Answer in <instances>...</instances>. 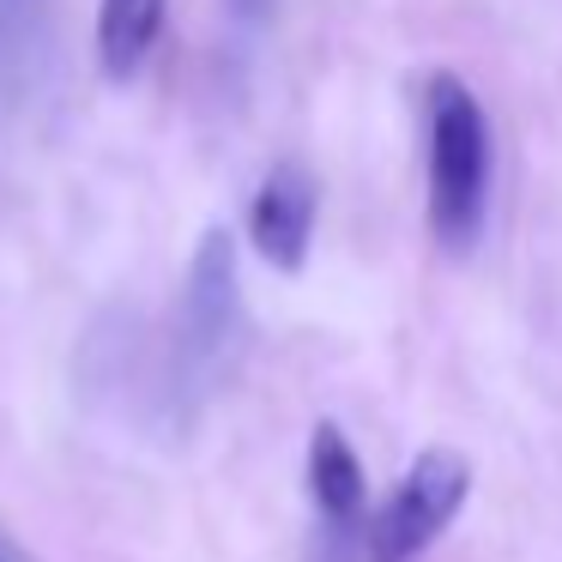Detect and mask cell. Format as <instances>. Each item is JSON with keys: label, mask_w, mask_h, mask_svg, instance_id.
<instances>
[{"label": "cell", "mask_w": 562, "mask_h": 562, "mask_svg": "<svg viewBox=\"0 0 562 562\" xmlns=\"http://www.w3.org/2000/svg\"><path fill=\"white\" fill-rule=\"evenodd\" d=\"M424 194L441 248H472L490 212V115L460 74L424 86Z\"/></svg>", "instance_id": "obj_1"}, {"label": "cell", "mask_w": 562, "mask_h": 562, "mask_svg": "<svg viewBox=\"0 0 562 562\" xmlns=\"http://www.w3.org/2000/svg\"><path fill=\"white\" fill-rule=\"evenodd\" d=\"M472 496V460L460 448H424L369 508V562H424Z\"/></svg>", "instance_id": "obj_2"}, {"label": "cell", "mask_w": 562, "mask_h": 562, "mask_svg": "<svg viewBox=\"0 0 562 562\" xmlns=\"http://www.w3.org/2000/svg\"><path fill=\"white\" fill-rule=\"evenodd\" d=\"M236 339H243V279H236V236L224 224L200 231L194 260H188L182 284V327H176V369L188 381H206L212 369L231 363Z\"/></svg>", "instance_id": "obj_3"}, {"label": "cell", "mask_w": 562, "mask_h": 562, "mask_svg": "<svg viewBox=\"0 0 562 562\" xmlns=\"http://www.w3.org/2000/svg\"><path fill=\"white\" fill-rule=\"evenodd\" d=\"M315 212H321L315 176L303 164H272L243 206V231L260 260H272L279 272H296L308 260V243H315Z\"/></svg>", "instance_id": "obj_4"}, {"label": "cell", "mask_w": 562, "mask_h": 562, "mask_svg": "<svg viewBox=\"0 0 562 562\" xmlns=\"http://www.w3.org/2000/svg\"><path fill=\"white\" fill-rule=\"evenodd\" d=\"M308 496H315L321 526H327L333 538H351L357 526L369 520L363 460H357L351 436H345L333 417H315V429H308Z\"/></svg>", "instance_id": "obj_5"}, {"label": "cell", "mask_w": 562, "mask_h": 562, "mask_svg": "<svg viewBox=\"0 0 562 562\" xmlns=\"http://www.w3.org/2000/svg\"><path fill=\"white\" fill-rule=\"evenodd\" d=\"M164 13H170V0H98L91 43H98L103 74L134 79L139 67H146V55L158 49V37H164Z\"/></svg>", "instance_id": "obj_6"}, {"label": "cell", "mask_w": 562, "mask_h": 562, "mask_svg": "<svg viewBox=\"0 0 562 562\" xmlns=\"http://www.w3.org/2000/svg\"><path fill=\"white\" fill-rule=\"evenodd\" d=\"M224 7H231L236 25H267V13L279 7V0H224Z\"/></svg>", "instance_id": "obj_7"}]
</instances>
